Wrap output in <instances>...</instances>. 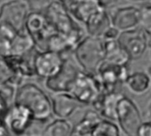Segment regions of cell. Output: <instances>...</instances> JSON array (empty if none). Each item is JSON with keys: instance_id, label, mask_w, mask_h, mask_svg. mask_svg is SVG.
Returning a JSON list of instances; mask_svg holds the SVG:
<instances>
[{"instance_id": "obj_1", "label": "cell", "mask_w": 151, "mask_h": 136, "mask_svg": "<svg viewBox=\"0 0 151 136\" xmlns=\"http://www.w3.org/2000/svg\"><path fill=\"white\" fill-rule=\"evenodd\" d=\"M45 14L55 30L66 35L76 46L86 37L84 30L71 14L68 6L60 0H53Z\"/></svg>"}, {"instance_id": "obj_2", "label": "cell", "mask_w": 151, "mask_h": 136, "mask_svg": "<svg viewBox=\"0 0 151 136\" xmlns=\"http://www.w3.org/2000/svg\"><path fill=\"white\" fill-rule=\"evenodd\" d=\"M15 103L29 109L35 121L45 122L53 114L52 100L35 84L29 83L22 86L17 92Z\"/></svg>"}, {"instance_id": "obj_3", "label": "cell", "mask_w": 151, "mask_h": 136, "mask_svg": "<svg viewBox=\"0 0 151 136\" xmlns=\"http://www.w3.org/2000/svg\"><path fill=\"white\" fill-rule=\"evenodd\" d=\"M73 53L83 71L95 74L105 60L103 39L86 35L76 46Z\"/></svg>"}, {"instance_id": "obj_4", "label": "cell", "mask_w": 151, "mask_h": 136, "mask_svg": "<svg viewBox=\"0 0 151 136\" xmlns=\"http://www.w3.org/2000/svg\"><path fill=\"white\" fill-rule=\"evenodd\" d=\"M69 93L85 106H93L102 94V91L95 74L81 70L75 78Z\"/></svg>"}, {"instance_id": "obj_5", "label": "cell", "mask_w": 151, "mask_h": 136, "mask_svg": "<svg viewBox=\"0 0 151 136\" xmlns=\"http://www.w3.org/2000/svg\"><path fill=\"white\" fill-rule=\"evenodd\" d=\"M116 122L121 131L128 136H137L138 130L143 123L141 113L136 103L129 97L123 95L117 103Z\"/></svg>"}, {"instance_id": "obj_6", "label": "cell", "mask_w": 151, "mask_h": 136, "mask_svg": "<svg viewBox=\"0 0 151 136\" xmlns=\"http://www.w3.org/2000/svg\"><path fill=\"white\" fill-rule=\"evenodd\" d=\"M128 75L129 71L126 65H118L106 60L101 63L95 73L102 94L119 92L117 87L124 85Z\"/></svg>"}, {"instance_id": "obj_7", "label": "cell", "mask_w": 151, "mask_h": 136, "mask_svg": "<svg viewBox=\"0 0 151 136\" xmlns=\"http://www.w3.org/2000/svg\"><path fill=\"white\" fill-rule=\"evenodd\" d=\"M24 25L28 34L33 38L36 46L40 51H45L48 38L56 32L45 14L41 12L30 13L27 16Z\"/></svg>"}, {"instance_id": "obj_8", "label": "cell", "mask_w": 151, "mask_h": 136, "mask_svg": "<svg viewBox=\"0 0 151 136\" xmlns=\"http://www.w3.org/2000/svg\"><path fill=\"white\" fill-rule=\"evenodd\" d=\"M64 53L45 50L40 51L34 57V69L36 75L47 79L57 75L64 65Z\"/></svg>"}, {"instance_id": "obj_9", "label": "cell", "mask_w": 151, "mask_h": 136, "mask_svg": "<svg viewBox=\"0 0 151 136\" xmlns=\"http://www.w3.org/2000/svg\"><path fill=\"white\" fill-rule=\"evenodd\" d=\"M118 41L128 52L132 60L140 59L148 47V35L140 26L134 30L121 32Z\"/></svg>"}, {"instance_id": "obj_10", "label": "cell", "mask_w": 151, "mask_h": 136, "mask_svg": "<svg viewBox=\"0 0 151 136\" xmlns=\"http://www.w3.org/2000/svg\"><path fill=\"white\" fill-rule=\"evenodd\" d=\"M78 66V63L76 64L71 59L66 57L64 65L60 71L54 77L45 79V87L53 94L69 92L75 78L82 70L79 69Z\"/></svg>"}, {"instance_id": "obj_11", "label": "cell", "mask_w": 151, "mask_h": 136, "mask_svg": "<svg viewBox=\"0 0 151 136\" xmlns=\"http://www.w3.org/2000/svg\"><path fill=\"white\" fill-rule=\"evenodd\" d=\"M33 121L35 120L29 109L15 102L4 117L6 127L16 135L24 134L29 129Z\"/></svg>"}, {"instance_id": "obj_12", "label": "cell", "mask_w": 151, "mask_h": 136, "mask_svg": "<svg viewBox=\"0 0 151 136\" xmlns=\"http://www.w3.org/2000/svg\"><path fill=\"white\" fill-rule=\"evenodd\" d=\"M111 23L119 31L124 32L139 27V7L126 6L118 7L110 14Z\"/></svg>"}, {"instance_id": "obj_13", "label": "cell", "mask_w": 151, "mask_h": 136, "mask_svg": "<svg viewBox=\"0 0 151 136\" xmlns=\"http://www.w3.org/2000/svg\"><path fill=\"white\" fill-rule=\"evenodd\" d=\"M51 100L52 113L60 118H69L76 111L85 106L69 92L54 93Z\"/></svg>"}, {"instance_id": "obj_14", "label": "cell", "mask_w": 151, "mask_h": 136, "mask_svg": "<svg viewBox=\"0 0 151 136\" xmlns=\"http://www.w3.org/2000/svg\"><path fill=\"white\" fill-rule=\"evenodd\" d=\"M67 6L73 17L82 24L93 14L105 8L99 0H71Z\"/></svg>"}, {"instance_id": "obj_15", "label": "cell", "mask_w": 151, "mask_h": 136, "mask_svg": "<svg viewBox=\"0 0 151 136\" xmlns=\"http://www.w3.org/2000/svg\"><path fill=\"white\" fill-rule=\"evenodd\" d=\"M86 35L102 38L107 30L112 26L110 14L103 8L93 14L84 24Z\"/></svg>"}, {"instance_id": "obj_16", "label": "cell", "mask_w": 151, "mask_h": 136, "mask_svg": "<svg viewBox=\"0 0 151 136\" xmlns=\"http://www.w3.org/2000/svg\"><path fill=\"white\" fill-rule=\"evenodd\" d=\"M124 94L121 92H111L101 94L97 101L93 104L103 118L116 121V108L120 98Z\"/></svg>"}, {"instance_id": "obj_17", "label": "cell", "mask_w": 151, "mask_h": 136, "mask_svg": "<svg viewBox=\"0 0 151 136\" xmlns=\"http://www.w3.org/2000/svg\"><path fill=\"white\" fill-rule=\"evenodd\" d=\"M105 49V60L118 64L128 65L132 60L128 52L121 45L118 39L103 40Z\"/></svg>"}, {"instance_id": "obj_18", "label": "cell", "mask_w": 151, "mask_h": 136, "mask_svg": "<svg viewBox=\"0 0 151 136\" xmlns=\"http://www.w3.org/2000/svg\"><path fill=\"white\" fill-rule=\"evenodd\" d=\"M102 118L96 109L86 110L83 118L74 125L72 136H93L95 127Z\"/></svg>"}, {"instance_id": "obj_19", "label": "cell", "mask_w": 151, "mask_h": 136, "mask_svg": "<svg viewBox=\"0 0 151 136\" xmlns=\"http://www.w3.org/2000/svg\"><path fill=\"white\" fill-rule=\"evenodd\" d=\"M124 85L132 94L140 95L151 88V77L147 72L136 71L128 75Z\"/></svg>"}, {"instance_id": "obj_20", "label": "cell", "mask_w": 151, "mask_h": 136, "mask_svg": "<svg viewBox=\"0 0 151 136\" xmlns=\"http://www.w3.org/2000/svg\"><path fill=\"white\" fill-rule=\"evenodd\" d=\"M76 45L66 36L60 32H54L47 40L46 50H51L66 54L69 52H74Z\"/></svg>"}, {"instance_id": "obj_21", "label": "cell", "mask_w": 151, "mask_h": 136, "mask_svg": "<svg viewBox=\"0 0 151 136\" xmlns=\"http://www.w3.org/2000/svg\"><path fill=\"white\" fill-rule=\"evenodd\" d=\"M74 125L67 119L58 117L50 123L42 132L45 136H72Z\"/></svg>"}, {"instance_id": "obj_22", "label": "cell", "mask_w": 151, "mask_h": 136, "mask_svg": "<svg viewBox=\"0 0 151 136\" xmlns=\"http://www.w3.org/2000/svg\"><path fill=\"white\" fill-rule=\"evenodd\" d=\"M121 128L113 120L102 118L95 127L93 136H120Z\"/></svg>"}, {"instance_id": "obj_23", "label": "cell", "mask_w": 151, "mask_h": 136, "mask_svg": "<svg viewBox=\"0 0 151 136\" xmlns=\"http://www.w3.org/2000/svg\"><path fill=\"white\" fill-rule=\"evenodd\" d=\"M139 26L151 37V3H145L139 7Z\"/></svg>"}, {"instance_id": "obj_24", "label": "cell", "mask_w": 151, "mask_h": 136, "mask_svg": "<svg viewBox=\"0 0 151 136\" xmlns=\"http://www.w3.org/2000/svg\"><path fill=\"white\" fill-rule=\"evenodd\" d=\"M53 0H27L29 7L32 12H45Z\"/></svg>"}, {"instance_id": "obj_25", "label": "cell", "mask_w": 151, "mask_h": 136, "mask_svg": "<svg viewBox=\"0 0 151 136\" xmlns=\"http://www.w3.org/2000/svg\"><path fill=\"white\" fill-rule=\"evenodd\" d=\"M121 34V31H119L116 28H115L113 25L107 30V32L104 34L102 39L103 40H110V39H118L119 36Z\"/></svg>"}, {"instance_id": "obj_26", "label": "cell", "mask_w": 151, "mask_h": 136, "mask_svg": "<svg viewBox=\"0 0 151 136\" xmlns=\"http://www.w3.org/2000/svg\"><path fill=\"white\" fill-rule=\"evenodd\" d=\"M137 136H151V121L143 122L140 124Z\"/></svg>"}, {"instance_id": "obj_27", "label": "cell", "mask_w": 151, "mask_h": 136, "mask_svg": "<svg viewBox=\"0 0 151 136\" xmlns=\"http://www.w3.org/2000/svg\"><path fill=\"white\" fill-rule=\"evenodd\" d=\"M99 1L101 2L103 7H105L106 9H109L114 7L119 0H99Z\"/></svg>"}, {"instance_id": "obj_28", "label": "cell", "mask_w": 151, "mask_h": 136, "mask_svg": "<svg viewBox=\"0 0 151 136\" xmlns=\"http://www.w3.org/2000/svg\"><path fill=\"white\" fill-rule=\"evenodd\" d=\"M3 109V107H2V105H1V102H0V114H1V112H2V109ZM9 133L7 132V129L5 127V125H3L1 123H0V135H8Z\"/></svg>"}, {"instance_id": "obj_29", "label": "cell", "mask_w": 151, "mask_h": 136, "mask_svg": "<svg viewBox=\"0 0 151 136\" xmlns=\"http://www.w3.org/2000/svg\"><path fill=\"white\" fill-rule=\"evenodd\" d=\"M131 2H136V3H148L149 0H129Z\"/></svg>"}, {"instance_id": "obj_30", "label": "cell", "mask_w": 151, "mask_h": 136, "mask_svg": "<svg viewBox=\"0 0 151 136\" xmlns=\"http://www.w3.org/2000/svg\"><path fill=\"white\" fill-rule=\"evenodd\" d=\"M148 114L151 117V102L149 103V106H148Z\"/></svg>"}]
</instances>
